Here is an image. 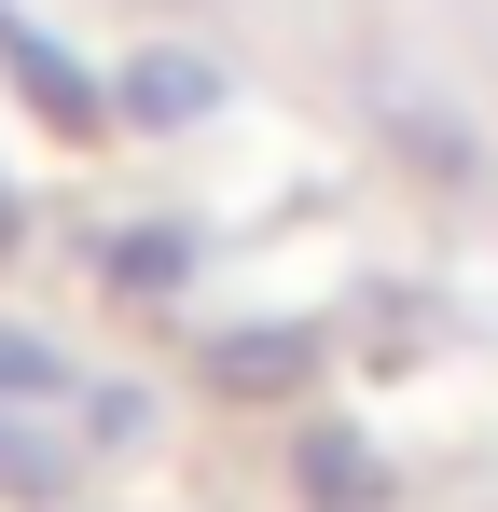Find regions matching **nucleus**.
<instances>
[{"label":"nucleus","instance_id":"nucleus-2","mask_svg":"<svg viewBox=\"0 0 498 512\" xmlns=\"http://www.w3.org/2000/svg\"><path fill=\"white\" fill-rule=\"evenodd\" d=\"M125 111H139V125H194V111H208V70H194V56H139V70H125Z\"/></svg>","mask_w":498,"mask_h":512},{"label":"nucleus","instance_id":"nucleus-5","mask_svg":"<svg viewBox=\"0 0 498 512\" xmlns=\"http://www.w3.org/2000/svg\"><path fill=\"white\" fill-rule=\"evenodd\" d=\"M56 471H70L56 443H14V429H0V485H56Z\"/></svg>","mask_w":498,"mask_h":512},{"label":"nucleus","instance_id":"nucleus-3","mask_svg":"<svg viewBox=\"0 0 498 512\" xmlns=\"http://www.w3.org/2000/svg\"><path fill=\"white\" fill-rule=\"evenodd\" d=\"M0 388H42V402H56V388H70V360H56L42 333H0Z\"/></svg>","mask_w":498,"mask_h":512},{"label":"nucleus","instance_id":"nucleus-1","mask_svg":"<svg viewBox=\"0 0 498 512\" xmlns=\"http://www.w3.org/2000/svg\"><path fill=\"white\" fill-rule=\"evenodd\" d=\"M0 56H14V70H28V97H42V111H56V125H83V111H97V84H83L70 56H56V42H28V28H14V14H0Z\"/></svg>","mask_w":498,"mask_h":512},{"label":"nucleus","instance_id":"nucleus-4","mask_svg":"<svg viewBox=\"0 0 498 512\" xmlns=\"http://www.w3.org/2000/svg\"><path fill=\"white\" fill-rule=\"evenodd\" d=\"M222 374H249V388H263V374H305V333H236Z\"/></svg>","mask_w":498,"mask_h":512}]
</instances>
